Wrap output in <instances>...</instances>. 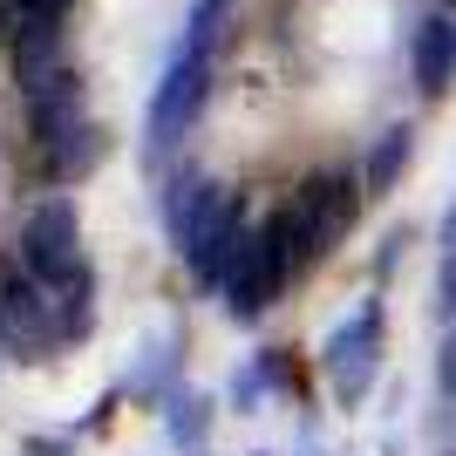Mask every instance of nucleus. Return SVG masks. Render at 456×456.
Masks as SVG:
<instances>
[{"mask_svg": "<svg viewBox=\"0 0 456 456\" xmlns=\"http://www.w3.org/2000/svg\"><path fill=\"white\" fill-rule=\"evenodd\" d=\"M450 456H456V450H450Z\"/></svg>", "mask_w": 456, "mask_h": 456, "instance_id": "nucleus-4", "label": "nucleus"}, {"mask_svg": "<svg viewBox=\"0 0 456 456\" xmlns=\"http://www.w3.org/2000/svg\"><path fill=\"white\" fill-rule=\"evenodd\" d=\"M443 314L456 321V218H450V259H443Z\"/></svg>", "mask_w": 456, "mask_h": 456, "instance_id": "nucleus-3", "label": "nucleus"}, {"mask_svg": "<svg viewBox=\"0 0 456 456\" xmlns=\"http://www.w3.org/2000/svg\"><path fill=\"white\" fill-rule=\"evenodd\" d=\"M409 69H416L422 95H443L456 82V14L450 7H429L409 35Z\"/></svg>", "mask_w": 456, "mask_h": 456, "instance_id": "nucleus-2", "label": "nucleus"}, {"mask_svg": "<svg viewBox=\"0 0 456 456\" xmlns=\"http://www.w3.org/2000/svg\"><path fill=\"white\" fill-rule=\"evenodd\" d=\"M375 375H381V306L368 300L341 321V334L327 347V381H334L341 402H362L375 388Z\"/></svg>", "mask_w": 456, "mask_h": 456, "instance_id": "nucleus-1", "label": "nucleus"}]
</instances>
